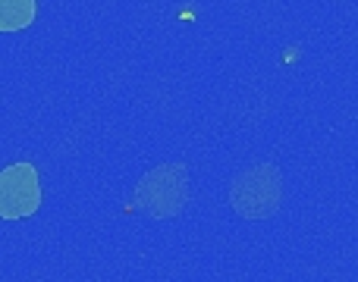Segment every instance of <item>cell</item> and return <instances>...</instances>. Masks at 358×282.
Returning a JSON list of instances; mask_svg holds the SVG:
<instances>
[{
	"mask_svg": "<svg viewBox=\"0 0 358 282\" xmlns=\"http://www.w3.org/2000/svg\"><path fill=\"white\" fill-rule=\"evenodd\" d=\"M280 204V172L277 166H258L242 172L233 182V207L248 220H264Z\"/></svg>",
	"mask_w": 358,
	"mask_h": 282,
	"instance_id": "6da1fadb",
	"label": "cell"
},
{
	"mask_svg": "<svg viewBox=\"0 0 358 282\" xmlns=\"http://www.w3.org/2000/svg\"><path fill=\"white\" fill-rule=\"evenodd\" d=\"M41 207V185L31 163L0 170V220H25Z\"/></svg>",
	"mask_w": 358,
	"mask_h": 282,
	"instance_id": "7a4b0ae2",
	"label": "cell"
},
{
	"mask_svg": "<svg viewBox=\"0 0 358 282\" xmlns=\"http://www.w3.org/2000/svg\"><path fill=\"white\" fill-rule=\"evenodd\" d=\"M138 201L151 216H173L185 204V172L182 166H161L138 188Z\"/></svg>",
	"mask_w": 358,
	"mask_h": 282,
	"instance_id": "3957f363",
	"label": "cell"
},
{
	"mask_svg": "<svg viewBox=\"0 0 358 282\" xmlns=\"http://www.w3.org/2000/svg\"><path fill=\"white\" fill-rule=\"evenodd\" d=\"M35 0H0V31H22L35 22Z\"/></svg>",
	"mask_w": 358,
	"mask_h": 282,
	"instance_id": "277c9868",
	"label": "cell"
}]
</instances>
